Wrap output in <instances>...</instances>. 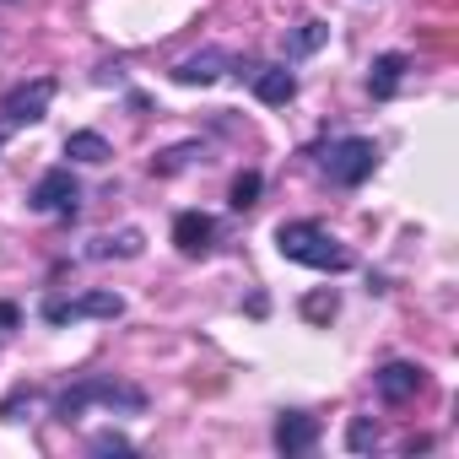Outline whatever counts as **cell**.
Instances as JSON below:
<instances>
[{
  "label": "cell",
  "mask_w": 459,
  "mask_h": 459,
  "mask_svg": "<svg viewBox=\"0 0 459 459\" xmlns=\"http://www.w3.org/2000/svg\"><path fill=\"white\" fill-rule=\"evenodd\" d=\"M276 249L308 271H351V249H341L319 221H281L276 227Z\"/></svg>",
  "instance_id": "cell-1"
},
{
  "label": "cell",
  "mask_w": 459,
  "mask_h": 459,
  "mask_svg": "<svg viewBox=\"0 0 459 459\" xmlns=\"http://www.w3.org/2000/svg\"><path fill=\"white\" fill-rule=\"evenodd\" d=\"M87 405H108V411H141L146 405V394L141 389H130V384H114V378H87V384H76V389H65L60 400H55V416L60 421H76Z\"/></svg>",
  "instance_id": "cell-2"
},
{
  "label": "cell",
  "mask_w": 459,
  "mask_h": 459,
  "mask_svg": "<svg viewBox=\"0 0 459 459\" xmlns=\"http://www.w3.org/2000/svg\"><path fill=\"white\" fill-rule=\"evenodd\" d=\"M373 162H378V146L362 141V135H346V141H335V146L325 152V173H330L335 184H346V189H357V184L373 173Z\"/></svg>",
  "instance_id": "cell-3"
},
{
  "label": "cell",
  "mask_w": 459,
  "mask_h": 459,
  "mask_svg": "<svg viewBox=\"0 0 459 459\" xmlns=\"http://www.w3.org/2000/svg\"><path fill=\"white\" fill-rule=\"evenodd\" d=\"M76 200H82V184L71 178V168H49L28 195V205L44 216H76Z\"/></svg>",
  "instance_id": "cell-4"
},
{
  "label": "cell",
  "mask_w": 459,
  "mask_h": 459,
  "mask_svg": "<svg viewBox=\"0 0 459 459\" xmlns=\"http://www.w3.org/2000/svg\"><path fill=\"white\" fill-rule=\"evenodd\" d=\"M49 103H55V82H49V76L22 82V87L6 92V125H33V119L49 114Z\"/></svg>",
  "instance_id": "cell-5"
},
{
  "label": "cell",
  "mask_w": 459,
  "mask_h": 459,
  "mask_svg": "<svg viewBox=\"0 0 459 459\" xmlns=\"http://www.w3.org/2000/svg\"><path fill=\"white\" fill-rule=\"evenodd\" d=\"M119 314H125V298H119V292H87V298H76V303H49V308H44L49 325H71V319H119Z\"/></svg>",
  "instance_id": "cell-6"
},
{
  "label": "cell",
  "mask_w": 459,
  "mask_h": 459,
  "mask_svg": "<svg viewBox=\"0 0 459 459\" xmlns=\"http://www.w3.org/2000/svg\"><path fill=\"white\" fill-rule=\"evenodd\" d=\"M427 389V373L416 368V362H389L384 373H378V394L389 400V405H400V400H416Z\"/></svg>",
  "instance_id": "cell-7"
},
{
  "label": "cell",
  "mask_w": 459,
  "mask_h": 459,
  "mask_svg": "<svg viewBox=\"0 0 459 459\" xmlns=\"http://www.w3.org/2000/svg\"><path fill=\"white\" fill-rule=\"evenodd\" d=\"M211 238H216V221H211L205 211H184V216L173 221V244H178L184 255H205Z\"/></svg>",
  "instance_id": "cell-8"
},
{
  "label": "cell",
  "mask_w": 459,
  "mask_h": 459,
  "mask_svg": "<svg viewBox=\"0 0 459 459\" xmlns=\"http://www.w3.org/2000/svg\"><path fill=\"white\" fill-rule=\"evenodd\" d=\"M314 443H319V421H314V416H298V411H292V416L276 421V448H281V454H308Z\"/></svg>",
  "instance_id": "cell-9"
},
{
  "label": "cell",
  "mask_w": 459,
  "mask_h": 459,
  "mask_svg": "<svg viewBox=\"0 0 459 459\" xmlns=\"http://www.w3.org/2000/svg\"><path fill=\"white\" fill-rule=\"evenodd\" d=\"M255 98H260V103H271V108H281V103H292V98H298V76H292V71H281V65H265V71H255Z\"/></svg>",
  "instance_id": "cell-10"
},
{
  "label": "cell",
  "mask_w": 459,
  "mask_h": 459,
  "mask_svg": "<svg viewBox=\"0 0 459 459\" xmlns=\"http://www.w3.org/2000/svg\"><path fill=\"white\" fill-rule=\"evenodd\" d=\"M221 65H227V55H221V49H205V55H189L173 76H178L184 87H205V82H216V76H221Z\"/></svg>",
  "instance_id": "cell-11"
},
{
  "label": "cell",
  "mask_w": 459,
  "mask_h": 459,
  "mask_svg": "<svg viewBox=\"0 0 459 459\" xmlns=\"http://www.w3.org/2000/svg\"><path fill=\"white\" fill-rule=\"evenodd\" d=\"M400 76H405V55H378L373 60V76H368L373 98H394L400 92Z\"/></svg>",
  "instance_id": "cell-12"
},
{
  "label": "cell",
  "mask_w": 459,
  "mask_h": 459,
  "mask_svg": "<svg viewBox=\"0 0 459 459\" xmlns=\"http://www.w3.org/2000/svg\"><path fill=\"white\" fill-rule=\"evenodd\" d=\"M65 157H76V162H108L114 152H108V141L98 130H76V135H65Z\"/></svg>",
  "instance_id": "cell-13"
},
{
  "label": "cell",
  "mask_w": 459,
  "mask_h": 459,
  "mask_svg": "<svg viewBox=\"0 0 459 459\" xmlns=\"http://www.w3.org/2000/svg\"><path fill=\"white\" fill-rule=\"evenodd\" d=\"M260 200V173H238L233 178V211H249Z\"/></svg>",
  "instance_id": "cell-14"
},
{
  "label": "cell",
  "mask_w": 459,
  "mask_h": 459,
  "mask_svg": "<svg viewBox=\"0 0 459 459\" xmlns=\"http://www.w3.org/2000/svg\"><path fill=\"white\" fill-rule=\"evenodd\" d=\"M98 255H141V233H119V238H108V244H98Z\"/></svg>",
  "instance_id": "cell-15"
},
{
  "label": "cell",
  "mask_w": 459,
  "mask_h": 459,
  "mask_svg": "<svg viewBox=\"0 0 459 459\" xmlns=\"http://www.w3.org/2000/svg\"><path fill=\"white\" fill-rule=\"evenodd\" d=\"M346 443H351L357 454H368V448L378 443V427H373V421H351V432H346Z\"/></svg>",
  "instance_id": "cell-16"
},
{
  "label": "cell",
  "mask_w": 459,
  "mask_h": 459,
  "mask_svg": "<svg viewBox=\"0 0 459 459\" xmlns=\"http://www.w3.org/2000/svg\"><path fill=\"white\" fill-rule=\"evenodd\" d=\"M303 314H308V319H335V292H314V298L303 303Z\"/></svg>",
  "instance_id": "cell-17"
},
{
  "label": "cell",
  "mask_w": 459,
  "mask_h": 459,
  "mask_svg": "<svg viewBox=\"0 0 459 459\" xmlns=\"http://www.w3.org/2000/svg\"><path fill=\"white\" fill-rule=\"evenodd\" d=\"M319 44H325V22H303V33H298V44H292V49H298V55H308V49H319Z\"/></svg>",
  "instance_id": "cell-18"
},
{
  "label": "cell",
  "mask_w": 459,
  "mask_h": 459,
  "mask_svg": "<svg viewBox=\"0 0 459 459\" xmlns=\"http://www.w3.org/2000/svg\"><path fill=\"white\" fill-rule=\"evenodd\" d=\"M92 448H98V454H125L130 443H125L119 432H98V437H92Z\"/></svg>",
  "instance_id": "cell-19"
},
{
  "label": "cell",
  "mask_w": 459,
  "mask_h": 459,
  "mask_svg": "<svg viewBox=\"0 0 459 459\" xmlns=\"http://www.w3.org/2000/svg\"><path fill=\"white\" fill-rule=\"evenodd\" d=\"M189 157H195V146H178V152H168V157L157 162V173H173V168H184Z\"/></svg>",
  "instance_id": "cell-20"
},
{
  "label": "cell",
  "mask_w": 459,
  "mask_h": 459,
  "mask_svg": "<svg viewBox=\"0 0 459 459\" xmlns=\"http://www.w3.org/2000/svg\"><path fill=\"white\" fill-rule=\"evenodd\" d=\"M17 319H22V314H17V303H0V330H12Z\"/></svg>",
  "instance_id": "cell-21"
},
{
  "label": "cell",
  "mask_w": 459,
  "mask_h": 459,
  "mask_svg": "<svg viewBox=\"0 0 459 459\" xmlns=\"http://www.w3.org/2000/svg\"><path fill=\"white\" fill-rule=\"evenodd\" d=\"M0 141H6V135H0Z\"/></svg>",
  "instance_id": "cell-22"
}]
</instances>
